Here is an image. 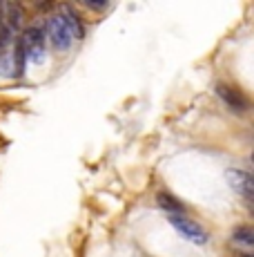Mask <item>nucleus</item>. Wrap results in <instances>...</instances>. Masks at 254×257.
<instances>
[{"instance_id": "6e6552de", "label": "nucleus", "mask_w": 254, "mask_h": 257, "mask_svg": "<svg viewBox=\"0 0 254 257\" xmlns=\"http://www.w3.org/2000/svg\"><path fill=\"white\" fill-rule=\"evenodd\" d=\"M234 244L241 246L243 250H246V255H252V244H254V233L250 226H238V228H234V235H232Z\"/></svg>"}, {"instance_id": "1a4fd4ad", "label": "nucleus", "mask_w": 254, "mask_h": 257, "mask_svg": "<svg viewBox=\"0 0 254 257\" xmlns=\"http://www.w3.org/2000/svg\"><path fill=\"white\" fill-rule=\"evenodd\" d=\"M85 7H90V9H107L110 7V3H85Z\"/></svg>"}, {"instance_id": "f257e3e1", "label": "nucleus", "mask_w": 254, "mask_h": 257, "mask_svg": "<svg viewBox=\"0 0 254 257\" xmlns=\"http://www.w3.org/2000/svg\"><path fill=\"white\" fill-rule=\"evenodd\" d=\"M45 41H50L56 49L65 52L72 47V43L82 38V25L78 21L72 7H60L56 14H52L45 23Z\"/></svg>"}, {"instance_id": "39448f33", "label": "nucleus", "mask_w": 254, "mask_h": 257, "mask_svg": "<svg viewBox=\"0 0 254 257\" xmlns=\"http://www.w3.org/2000/svg\"><path fill=\"white\" fill-rule=\"evenodd\" d=\"M226 179L232 190H236L241 197L252 199V175L246 170H238V168H230L226 172Z\"/></svg>"}, {"instance_id": "f03ea898", "label": "nucleus", "mask_w": 254, "mask_h": 257, "mask_svg": "<svg viewBox=\"0 0 254 257\" xmlns=\"http://www.w3.org/2000/svg\"><path fill=\"white\" fill-rule=\"evenodd\" d=\"M18 47L25 56V63H40L45 54V32L40 27H27L18 38Z\"/></svg>"}, {"instance_id": "423d86ee", "label": "nucleus", "mask_w": 254, "mask_h": 257, "mask_svg": "<svg viewBox=\"0 0 254 257\" xmlns=\"http://www.w3.org/2000/svg\"><path fill=\"white\" fill-rule=\"evenodd\" d=\"M22 21H25V12L20 9V5H16V3L0 5V25H2V27H7L9 32L16 34L18 29H20Z\"/></svg>"}, {"instance_id": "0eeeda50", "label": "nucleus", "mask_w": 254, "mask_h": 257, "mask_svg": "<svg viewBox=\"0 0 254 257\" xmlns=\"http://www.w3.org/2000/svg\"><path fill=\"white\" fill-rule=\"evenodd\" d=\"M156 204H158V208L165 210V215H170V217L185 215L183 201H178L172 192H158V195H156Z\"/></svg>"}, {"instance_id": "7ed1b4c3", "label": "nucleus", "mask_w": 254, "mask_h": 257, "mask_svg": "<svg viewBox=\"0 0 254 257\" xmlns=\"http://www.w3.org/2000/svg\"><path fill=\"white\" fill-rule=\"evenodd\" d=\"M170 224L176 228V233L183 237V239L192 241V244L201 246L208 241V233H205V228L201 224H196L194 219H190V217L185 215H178V217H170Z\"/></svg>"}, {"instance_id": "20e7f679", "label": "nucleus", "mask_w": 254, "mask_h": 257, "mask_svg": "<svg viewBox=\"0 0 254 257\" xmlns=\"http://www.w3.org/2000/svg\"><path fill=\"white\" fill-rule=\"evenodd\" d=\"M216 94H218V98H221V101L226 103L232 112H246L248 105H250V103H248V96L238 90V87H234V85L218 83V85H216Z\"/></svg>"}]
</instances>
